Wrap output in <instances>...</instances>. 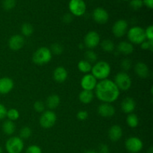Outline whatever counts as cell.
Returning <instances> with one entry per match:
<instances>
[{
	"label": "cell",
	"instance_id": "7a4b0ae2",
	"mask_svg": "<svg viewBox=\"0 0 153 153\" xmlns=\"http://www.w3.org/2000/svg\"><path fill=\"white\" fill-rule=\"evenodd\" d=\"M111 65L105 61H100L96 63L92 66L91 74L97 79V80H104L107 79L111 73Z\"/></svg>",
	"mask_w": 153,
	"mask_h": 153
},
{
	"label": "cell",
	"instance_id": "60d3db41",
	"mask_svg": "<svg viewBox=\"0 0 153 153\" xmlns=\"http://www.w3.org/2000/svg\"><path fill=\"white\" fill-rule=\"evenodd\" d=\"M7 110L6 109L5 106L0 103V120L5 117L6 114H7Z\"/></svg>",
	"mask_w": 153,
	"mask_h": 153
},
{
	"label": "cell",
	"instance_id": "d590c367",
	"mask_svg": "<svg viewBox=\"0 0 153 153\" xmlns=\"http://www.w3.org/2000/svg\"><path fill=\"white\" fill-rule=\"evenodd\" d=\"M121 68L124 70V72L127 71V70H130L132 66V62L130 59L128 58H126V59H123L122 61H121Z\"/></svg>",
	"mask_w": 153,
	"mask_h": 153
},
{
	"label": "cell",
	"instance_id": "ffe728a7",
	"mask_svg": "<svg viewBox=\"0 0 153 153\" xmlns=\"http://www.w3.org/2000/svg\"><path fill=\"white\" fill-rule=\"evenodd\" d=\"M68 76L67 70L64 67H58L53 72L54 80L58 83H63L65 82Z\"/></svg>",
	"mask_w": 153,
	"mask_h": 153
},
{
	"label": "cell",
	"instance_id": "2e32d148",
	"mask_svg": "<svg viewBox=\"0 0 153 153\" xmlns=\"http://www.w3.org/2000/svg\"><path fill=\"white\" fill-rule=\"evenodd\" d=\"M14 83L9 77H3L0 79V94H7L13 90Z\"/></svg>",
	"mask_w": 153,
	"mask_h": 153
},
{
	"label": "cell",
	"instance_id": "d6a6232c",
	"mask_svg": "<svg viewBox=\"0 0 153 153\" xmlns=\"http://www.w3.org/2000/svg\"><path fill=\"white\" fill-rule=\"evenodd\" d=\"M16 4V0H4L2 2V6L4 10H10L15 7Z\"/></svg>",
	"mask_w": 153,
	"mask_h": 153
},
{
	"label": "cell",
	"instance_id": "836d02e7",
	"mask_svg": "<svg viewBox=\"0 0 153 153\" xmlns=\"http://www.w3.org/2000/svg\"><path fill=\"white\" fill-rule=\"evenodd\" d=\"M45 108H46V105L43 102L36 101L34 102V109L37 113H43V111H45Z\"/></svg>",
	"mask_w": 153,
	"mask_h": 153
},
{
	"label": "cell",
	"instance_id": "cb8c5ba5",
	"mask_svg": "<svg viewBox=\"0 0 153 153\" xmlns=\"http://www.w3.org/2000/svg\"><path fill=\"white\" fill-rule=\"evenodd\" d=\"M15 130H16V125L13 121L7 120L2 124V131L7 135H12L15 132Z\"/></svg>",
	"mask_w": 153,
	"mask_h": 153
},
{
	"label": "cell",
	"instance_id": "4316f807",
	"mask_svg": "<svg viewBox=\"0 0 153 153\" xmlns=\"http://www.w3.org/2000/svg\"><path fill=\"white\" fill-rule=\"evenodd\" d=\"M101 47L103 51L106 52H113L115 46L114 43L109 39H106L102 41L101 43Z\"/></svg>",
	"mask_w": 153,
	"mask_h": 153
},
{
	"label": "cell",
	"instance_id": "5bb4252c",
	"mask_svg": "<svg viewBox=\"0 0 153 153\" xmlns=\"http://www.w3.org/2000/svg\"><path fill=\"white\" fill-rule=\"evenodd\" d=\"M98 114L102 117H111L115 114V108L111 103H102L97 108Z\"/></svg>",
	"mask_w": 153,
	"mask_h": 153
},
{
	"label": "cell",
	"instance_id": "ac0fdd59",
	"mask_svg": "<svg viewBox=\"0 0 153 153\" xmlns=\"http://www.w3.org/2000/svg\"><path fill=\"white\" fill-rule=\"evenodd\" d=\"M134 73L140 79H146L149 76V67L143 62H138L134 66Z\"/></svg>",
	"mask_w": 153,
	"mask_h": 153
},
{
	"label": "cell",
	"instance_id": "1f68e13d",
	"mask_svg": "<svg viewBox=\"0 0 153 153\" xmlns=\"http://www.w3.org/2000/svg\"><path fill=\"white\" fill-rule=\"evenodd\" d=\"M50 49L52 54H55V55H61L63 52H64V46L61 44V43H55L51 46Z\"/></svg>",
	"mask_w": 153,
	"mask_h": 153
},
{
	"label": "cell",
	"instance_id": "3957f363",
	"mask_svg": "<svg viewBox=\"0 0 153 153\" xmlns=\"http://www.w3.org/2000/svg\"><path fill=\"white\" fill-rule=\"evenodd\" d=\"M52 54L50 49L42 46L34 52L32 56V61L37 65H44L52 60Z\"/></svg>",
	"mask_w": 153,
	"mask_h": 153
},
{
	"label": "cell",
	"instance_id": "d4e9b609",
	"mask_svg": "<svg viewBox=\"0 0 153 153\" xmlns=\"http://www.w3.org/2000/svg\"><path fill=\"white\" fill-rule=\"evenodd\" d=\"M92 64L87 61L86 60H81L79 63H78V69L79 71L85 74H88L91 72V69H92Z\"/></svg>",
	"mask_w": 153,
	"mask_h": 153
},
{
	"label": "cell",
	"instance_id": "d6986e66",
	"mask_svg": "<svg viewBox=\"0 0 153 153\" xmlns=\"http://www.w3.org/2000/svg\"><path fill=\"white\" fill-rule=\"evenodd\" d=\"M123 134V132L122 128L118 125L112 126L108 130V137L113 142H117L120 140Z\"/></svg>",
	"mask_w": 153,
	"mask_h": 153
},
{
	"label": "cell",
	"instance_id": "c3c4849f",
	"mask_svg": "<svg viewBox=\"0 0 153 153\" xmlns=\"http://www.w3.org/2000/svg\"><path fill=\"white\" fill-rule=\"evenodd\" d=\"M126 1H127V0H126Z\"/></svg>",
	"mask_w": 153,
	"mask_h": 153
},
{
	"label": "cell",
	"instance_id": "6da1fadb",
	"mask_svg": "<svg viewBox=\"0 0 153 153\" xmlns=\"http://www.w3.org/2000/svg\"><path fill=\"white\" fill-rule=\"evenodd\" d=\"M120 91L114 81L104 79L97 82L95 88V95L102 103L114 102L120 97Z\"/></svg>",
	"mask_w": 153,
	"mask_h": 153
},
{
	"label": "cell",
	"instance_id": "8fae6325",
	"mask_svg": "<svg viewBox=\"0 0 153 153\" xmlns=\"http://www.w3.org/2000/svg\"><path fill=\"white\" fill-rule=\"evenodd\" d=\"M128 22L125 19H119L116 21L112 27L113 34L117 38L123 37L128 31Z\"/></svg>",
	"mask_w": 153,
	"mask_h": 153
},
{
	"label": "cell",
	"instance_id": "ee69618b",
	"mask_svg": "<svg viewBox=\"0 0 153 153\" xmlns=\"http://www.w3.org/2000/svg\"><path fill=\"white\" fill-rule=\"evenodd\" d=\"M143 3L148 8H153V0H143Z\"/></svg>",
	"mask_w": 153,
	"mask_h": 153
},
{
	"label": "cell",
	"instance_id": "bcb514c9",
	"mask_svg": "<svg viewBox=\"0 0 153 153\" xmlns=\"http://www.w3.org/2000/svg\"><path fill=\"white\" fill-rule=\"evenodd\" d=\"M85 153H98V152L94 150H89V151H87V152H85Z\"/></svg>",
	"mask_w": 153,
	"mask_h": 153
},
{
	"label": "cell",
	"instance_id": "8992f818",
	"mask_svg": "<svg viewBox=\"0 0 153 153\" xmlns=\"http://www.w3.org/2000/svg\"><path fill=\"white\" fill-rule=\"evenodd\" d=\"M24 149V143L19 137H10L5 143V149L7 153H21Z\"/></svg>",
	"mask_w": 153,
	"mask_h": 153
},
{
	"label": "cell",
	"instance_id": "7402d4cb",
	"mask_svg": "<svg viewBox=\"0 0 153 153\" xmlns=\"http://www.w3.org/2000/svg\"><path fill=\"white\" fill-rule=\"evenodd\" d=\"M60 102H61V99H60L59 96L57 94H52L46 100V105L48 108L52 111L57 108L59 106Z\"/></svg>",
	"mask_w": 153,
	"mask_h": 153
},
{
	"label": "cell",
	"instance_id": "277c9868",
	"mask_svg": "<svg viewBox=\"0 0 153 153\" xmlns=\"http://www.w3.org/2000/svg\"><path fill=\"white\" fill-rule=\"evenodd\" d=\"M127 37L131 43L141 44L146 40L145 35V30L140 26H134L127 31Z\"/></svg>",
	"mask_w": 153,
	"mask_h": 153
},
{
	"label": "cell",
	"instance_id": "ab89813d",
	"mask_svg": "<svg viewBox=\"0 0 153 153\" xmlns=\"http://www.w3.org/2000/svg\"><path fill=\"white\" fill-rule=\"evenodd\" d=\"M88 113L87 111L81 110L77 113V118L80 121H85L88 119Z\"/></svg>",
	"mask_w": 153,
	"mask_h": 153
},
{
	"label": "cell",
	"instance_id": "7c38bea8",
	"mask_svg": "<svg viewBox=\"0 0 153 153\" xmlns=\"http://www.w3.org/2000/svg\"><path fill=\"white\" fill-rule=\"evenodd\" d=\"M97 85V79L91 73L85 74L81 79V87L85 91H93Z\"/></svg>",
	"mask_w": 153,
	"mask_h": 153
},
{
	"label": "cell",
	"instance_id": "484cf974",
	"mask_svg": "<svg viewBox=\"0 0 153 153\" xmlns=\"http://www.w3.org/2000/svg\"><path fill=\"white\" fill-rule=\"evenodd\" d=\"M126 123L130 128H136L139 124L138 117L135 114H129L126 117Z\"/></svg>",
	"mask_w": 153,
	"mask_h": 153
},
{
	"label": "cell",
	"instance_id": "e575fe53",
	"mask_svg": "<svg viewBox=\"0 0 153 153\" xmlns=\"http://www.w3.org/2000/svg\"><path fill=\"white\" fill-rule=\"evenodd\" d=\"M129 4L133 10H137L143 7V0H131Z\"/></svg>",
	"mask_w": 153,
	"mask_h": 153
},
{
	"label": "cell",
	"instance_id": "74e56055",
	"mask_svg": "<svg viewBox=\"0 0 153 153\" xmlns=\"http://www.w3.org/2000/svg\"><path fill=\"white\" fill-rule=\"evenodd\" d=\"M141 49L144 50H152L153 47V40H145L140 44Z\"/></svg>",
	"mask_w": 153,
	"mask_h": 153
},
{
	"label": "cell",
	"instance_id": "7bdbcfd3",
	"mask_svg": "<svg viewBox=\"0 0 153 153\" xmlns=\"http://www.w3.org/2000/svg\"><path fill=\"white\" fill-rule=\"evenodd\" d=\"M109 149L108 146L106 144H102L100 146V153H108Z\"/></svg>",
	"mask_w": 153,
	"mask_h": 153
},
{
	"label": "cell",
	"instance_id": "4dcf8cb0",
	"mask_svg": "<svg viewBox=\"0 0 153 153\" xmlns=\"http://www.w3.org/2000/svg\"><path fill=\"white\" fill-rule=\"evenodd\" d=\"M32 134V131H31V128L28 126H25L23 128H22L19 131V136L21 139H28L31 136Z\"/></svg>",
	"mask_w": 153,
	"mask_h": 153
},
{
	"label": "cell",
	"instance_id": "e0dca14e",
	"mask_svg": "<svg viewBox=\"0 0 153 153\" xmlns=\"http://www.w3.org/2000/svg\"><path fill=\"white\" fill-rule=\"evenodd\" d=\"M121 110L124 112V113L129 114H131L136 108V103L134 99L131 97H126L121 102Z\"/></svg>",
	"mask_w": 153,
	"mask_h": 153
},
{
	"label": "cell",
	"instance_id": "f35d334b",
	"mask_svg": "<svg viewBox=\"0 0 153 153\" xmlns=\"http://www.w3.org/2000/svg\"><path fill=\"white\" fill-rule=\"evenodd\" d=\"M145 30V35L147 40H153V26L152 25L148 26Z\"/></svg>",
	"mask_w": 153,
	"mask_h": 153
},
{
	"label": "cell",
	"instance_id": "8d00e7d4",
	"mask_svg": "<svg viewBox=\"0 0 153 153\" xmlns=\"http://www.w3.org/2000/svg\"><path fill=\"white\" fill-rule=\"evenodd\" d=\"M25 153H42V149L37 145H31L27 148Z\"/></svg>",
	"mask_w": 153,
	"mask_h": 153
},
{
	"label": "cell",
	"instance_id": "f6af8a7d",
	"mask_svg": "<svg viewBox=\"0 0 153 153\" xmlns=\"http://www.w3.org/2000/svg\"><path fill=\"white\" fill-rule=\"evenodd\" d=\"M147 153H153V148L152 146H151V147L149 149V150L147 151Z\"/></svg>",
	"mask_w": 153,
	"mask_h": 153
},
{
	"label": "cell",
	"instance_id": "5b68a950",
	"mask_svg": "<svg viewBox=\"0 0 153 153\" xmlns=\"http://www.w3.org/2000/svg\"><path fill=\"white\" fill-rule=\"evenodd\" d=\"M114 82L120 91H127L131 88L132 80L126 72H120L116 75Z\"/></svg>",
	"mask_w": 153,
	"mask_h": 153
},
{
	"label": "cell",
	"instance_id": "f546056e",
	"mask_svg": "<svg viewBox=\"0 0 153 153\" xmlns=\"http://www.w3.org/2000/svg\"><path fill=\"white\" fill-rule=\"evenodd\" d=\"M85 58L87 61H88V62H90L91 64H92V63H94L97 61V55L95 52H94V51L91 50V49H89V50H88L85 52Z\"/></svg>",
	"mask_w": 153,
	"mask_h": 153
},
{
	"label": "cell",
	"instance_id": "ba28073f",
	"mask_svg": "<svg viewBox=\"0 0 153 153\" xmlns=\"http://www.w3.org/2000/svg\"><path fill=\"white\" fill-rule=\"evenodd\" d=\"M125 146L126 150L130 153H138L143 149V143L139 137L132 136L126 139Z\"/></svg>",
	"mask_w": 153,
	"mask_h": 153
},
{
	"label": "cell",
	"instance_id": "52a82bcc",
	"mask_svg": "<svg viewBox=\"0 0 153 153\" xmlns=\"http://www.w3.org/2000/svg\"><path fill=\"white\" fill-rule=\"evenodd\" d=\"M57 121V116L52 111H45L40 116L39 123L41 127L44 128H50L53 126Z\"/></svg>",
	"mask_w": 153,
	"mask_h": 153
},
{
	"label": "cell",
	"instance_id": "4fadbf2b",
	"mask_svg": "<svg viewBox=\"0 0 153 153\" xmlns=\"http://www.w3.org/2000/svg\"><path fill=\"white\" fill-rule=\"evenodd\" d=\"M93 18L94 21L99 24H105L109 19L107 10L102 7H97L93 12Z\"/></svg>",
	"mask_w": 153,
	"mask_h": 153
},
{
	"label": "cell",
	"instance_id": "83f0119b",
	"mask_svg": "<svg viewBox=\"0 0 153 153\" xmlns=\"http://www.w3.org/2000/svg\"><path fill=\"white\" fill-rule=\"evenodd\" d=\"M21 32L25 37H30L34 32V28L30 23H24L21 27Z\"/></svg>",
	"mask_w": 153,
	"mask_h": 153
},
{
	"label": "cell",
	"instance_id": "b9f144b4",
	"mask_svg": "<svg viewBox=\"0 0 153 153\" xmlns=\"http://www.w3.org/2000/svg\"><path fill=\"white\" fill-rule=\"evenodd\" d=\"M73 20V16L70 13H66L64 16H63V21L65 23H70Z\"/></svg>",
	"mask_w": 153,
	"mask_h": 153
},
{
	"label": "cell",
	"instance_id": "9a60e30c",
	"mask_svg": "<svg viewBox=\"0 0 153 153\" xmlns=\"http://www.w3.org/2000/svg\"><path fill=\"white\" fill-rule=\"evenodd\" d=\"M25 43V40L22 35L15 34L10 37L8 40V46L11 50L17 51L22 49Z\"/></svg>",
	"mask_w": 153,
	"mask_h": 153
},
{
	"label": "cell",
	"instance_id": "30bf717a",
	"mask_svg": "<svg viewBox=\"0 0 153 153\" xmlns=\"http://www.w3.org/2000/svg\"><path fill=\"white\" fill-rule=\"evenodd\" d=\"M100 42V34L95 31H91L85 35L84 38V44L88 49H94L98 46Z\"/></svg>",
	"mask_w": 153,
	"mask_h": 153
},
{
	"label": "cell",
	"instance_id": "44dd1931",
	"mask_svg": "<svg viewBox=\"0 0 153 153\" xmlns=\"http://www.w3.org/2000/svg\"><path fill=\"white\" fill-rule=\"evenodd\" d=\"M117 50L123 55H131L134 51V46L130 42L122 41L118 44Z\"/></svg>",
	"mask_w": 153,
	"mask_h": 153
},
{
	"label": "cell",
	"instance_id": "7dc6e473",
	"mask_svg": "<svg viewBox=\"0 0 153 153\" xmlns=\"http://www.w3.org/2000/svg\"><path fill=\"white\" fill-rule=\"evenodd\" d=\"M0 153H1V148H0Z\"/></svg>",
	"mask_w": 153,
	"mask_h": 153
},
{
	"label": "cell",
	"instance_id": "9c48e42d",
	"mask_svg": "<svg viewBox=\"0 0 153 153\" xmlns=\"http://www.w3.org/2000/svg\"><path fill=\"white\" fill-rule=\"evenodd\" d=\"M87 6L84 0H70L69 9L70 13L76 16H81L86 12Z\"/></svg>",
	"mask_w": 153,
	"mask_h": 153
},
{
	"label": "cell",
	"instance_id": "f1b7e54d",
	"mask_svg": "<svg viewBox=\"0 0 153 153\" xmlns=\"http://www.w3.org/2000/svg\"><path fill=\"white\" fill-rule=\"evenodd\" d=\"M6 117L8 118L9 120L14 122L19 118V112L16 108H10L7 111Z\"/></svg>",
	"mask_w": 153,
	"mask_h": 153
},
{
	"label": "cell",
	"instance_id": "603a6c76",
	"mask_svg": "<svg viewBox=\"0 0 153 153\" xmlns=\"http://www.w3.org/2000/svg\"><path fill=\"white\" fill-rule=\"evenodd\" d=\"M94 97V94L93 91H85L83 90L81 91L79 95V101L83 104H89L93 101Z\"/></svg>",
	"mask_w": 153,
	"mask_h": 153
}]
</instances>
